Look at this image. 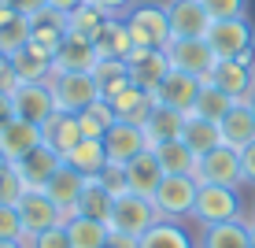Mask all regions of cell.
Returning a JSON list of instances; mask_svg holds the SVG:
<instances>
[{"instance_id":"1","label":"cell","mask_w":255,"mask_h":248,"mask_svg":"<svg viewBox=\"0 0 255 248\" xmlns=\"http://www.w3.org/2000/svg\"><path fill=\"white\" fill-rule=\"evenodd\" d=\"M204 41L218 59H241L255 67V26L248 19H211Z\"/></svg>"},{"instance_id":"2","label":"cell","mask_w":255,"mask_h":248,"mask_svg":"<svg viewBox=\"0 0 255 248\" xmlns=\"http://www.w3.org/2000/svg\"><path fill=\"white\" fill-rule=\"evenodd\" d=\"M196 189H200V182L192 178V174H163L159 189L152 193L155 215L166 219V223L192 219V208H196Z\"/></svg>"},{"instance_id":"3","label":"cell","mask_w":255,"mask_h":248,"mask_svg":"<svg viewBox=\"0 0 255 248\" xmlns=\"http://www.w3.org/2000/svg\"><path fill=\"white\" fill-rule=\"evenodd\" d=\"M192 219H196L200 226H218V223L244 219V197H241V189H233V185H200Z\"/></svg>"},{"instance_id":"4","label":"cell","mask_w":255,"mask_h":248,"mask_svg":"<svg viewBox=\"0 0 255 248\" xmlns=\"http://www.w3.org/2000/svg\"><path fill=\"white\" fill-rule=\"evenodd\" d=\"M122 22H126L129 37H133L137 48H166L170 45V22H166V7L163 4H137L129 7L126 15H122Z\"/></svg>"},{"instance_id":"5","label":"cell","mask_w":255,"mask_h":248,"mask_svg":"<svg viewBox=\"0 0 255 248\" xmlns=\"http://www.w3.org/2000/svg\"><path fill=\"white\" fill-rule=\"evenodd\" d=\"M52 96H56V111L82 115L89 104L100 100V85L89 70H67V74H52L48 78Z\"/></svg>"},{"instance_id":"6","label":"cell","mask_w":255,"mask_h":248,"mask_svg":"<svg viewBox=\"0 0 255 248\" xmlns=\"http://www.w3.org/2000/svg\"><path fill=\"white\" fill-rule=\"evenodd\" d=\"M159 223L155 215V204L152 197H137V193H122L111 204V215H108V230L111 234H126V237H140L148 226Z\"/></svg>"},{"instance_id":"7","label":"cell","mask_w":255,"mask_h":248,"mask_svg":"<svg viewBox=\"0 0 255 248\" xmlns=\"http://www.w3.org/2000/svg\"><path fill=\"white\" fill-rule=\"evenodd\" d=\"M166 59H170V70L192 74V78H200V82H207L215 63H218V56L211 52V45L204 37H174L170 45H166Z\"/></svg>"},{"instance_id":"8","label":"cell","mask_w":255,"mask_h":248,"mask_svg":"<svg viewBox=\"0 0 255 248\" xmlns=\"http://www.w3.org/2000/svg\"><path fill=\"white\" fill-rule=\"evenodd\" d=\"M200 185H233V189H241V152L230 145H218L211 148V152L200 156L196 163V174H192Z\"/></svg>"},{"instance_id":"9","label":"cell","mask_w":255,"mask_h":248,"mask_svg":"<svg viewBox=\"0 0 255 248\" xmlns=\"http://www.w3.org/2000/svg\"><path fill=\"white\" fill-rule=\"evenodd\" d=\"M15 211H19V223H22V241L26 237H37V234H45V230L52 226H59V223H67L63 219V211L52 204L41 189H26L22 193V200L15 204Z\"/></svg>"},{"instance_id":"10","label":"cell","mask_w":255,"mask_h":248,"mask_svg":"<svg viewBox=\"0 0 255 248\" xmlns=\"http://www.w3.org/2000/svg\"><path fill=\"white\" fill-rule=\"evenodd\" d=\"M11 108L15 119H26L33 126H45V119L56 111V96L48 82H19L11 89Z\"/></svg>"},{"instance_id":"11","label":"cell","mask_w":255,"mask_h":248,"mask_svg":"<svg viewBox=\"0 0 255 248\" xmlns=\"http://www.w3.org/2000/svg\"><path fill=\"white\" fill-rule=\"evenodd\" d=\"M129 67V82L140 85L144 93H155L159 82L170 74V59H166V48H133L126 59Z\"/></svg>"},{"instance_id":"12","label":"cell","mask_w":255,"mask_h":248,"mask_svg":"<svg viewBox=\"0 0 255 248\" xmlns=\"http://www.w3.org/2000/svg\"><path fill=\"white\" fill-rule=\"evenodd\" d=\"M166 22H170V41L174 37H204L211 15L204 0H166Z\"/></svg>"},{"instance_id":"13","label":"cell","mask_w":255,"mask_h":248,"mask_svg":"<svg viewBox=\"0 0 255 248\" xmlns=\"http://www.w3.org/2000/svg\"><path fill=\"white\" fill-rule=\"evenodd\" d=\"M11 167H15V174L22 178L26 189H45L48 178L59 171V167H63V156H59V152H52L45 141H41L37 148H30V152H26V156L19 159V163H11Z\"/></svg>"},{"instance_id":"14","label":"cell","mask_w":255,"mask_h":248,"mask_svg":"<svg viewBox=\"0 0 255 248\" xmlns=\"http://www.w3.org/2000/svg\"><path fill=\"white\" fill-rule=\"evenodd\" d=\"M200 78L192 74H181V70H170V74L159 82V89L152 93L155 104H166V108L181 111V115H192V108H196V96H200Z\"/></svg>"},{"instance_id":"15","label":"cell","mask_w":255,"mask_h":248,"mask_svg":"<svg viewBox=\"0 0 255 248\" xmlns=\"http://www.w3.org/2000/svg\"><path fill=\"white\" fill-rule=\"evenodd\" d=\"M104 148H108V159L111 163H129L133 156H140L148 145L144 137V126H137V122H111V130L104 134Z\"/></svg>"},{"instance_id":"16","label":"cell","mask_w":255,"mask_h":248,"mask_svg":"<svg viewBox=\"0 0 255 248\" xmlns=\"http://www.w3.org/2000/svg\"><path fill=\"white\" fill-rule=\"evenodd\" d=\"M85 182H89L85 174H78L74 167L63 163V167L48 178V185H45L41 193H45V197L56 204L59 211H63V219H70V215L78 211V200H82V193H85Z\"/></svg>"},{"instance_id":"17","label":"cell","mask_w":255,"mask_h":248,"mask_svg":"<svg viewBox=\"0 0 255 248\" xmlns=\"http://www.w3.org/2000/svg\"><path fill=\"white\" fill-rule=\"evenodd\" d=\"M207 82H215L222 93H230L233 100H248L255 89V67L241 63V59H218Z\"/></svg>"},{"instance_id":"18","label":"cell","mask_w":255,"mask_h":248,"mask_svg":"<svg viewBox=\"0 0 255 248\" xmlns=\"http://www.w3.org/2000/svg\"><path fill=\"white\" fill-rule=\"evenodd\" d=\"M100 63V52H96L93 41H82V37H67L59 41L56 56H52V74H67V70H89Z\"/></svg>"},{"instance_id":"19","label":"cell","mask_w":255,"mask_h":248,"mask_svg":"<svg viewBox=\"0 0 255 248\" xmlns=\"http://www.w3.org/2000/svg\"><path fill=\"white\" fill-rule=\"evenodd\" d=\"M37 145H41V126H33V122L7 119L4 126H0V156H4L7 163H19V159Z\"/></svg>"},{"instance_id":"20","label":"cell","mask_w":255,"mask_h":248,"mask_svg":"<svg viewBox=\"0 0 255 248\" xmlns=\"http://www.w3.org/2000/svg\"><path fill=\"white\" fill-rule=\"evenodd\" d=\"M41 141L52 148V152L67 156L70 148L82 141V122H78V115L70 111H52L45 119V126H41Z\"/></svg>"},{"instance_id":"21","label":"cell","mask_w":255,"mask_h":248,"mask_svg":"<svg viewBox=\"0 0 255 248\" xmlns=\"http://www.w3.org/2000/svg\"><path fill=\"white\" fill-rule=\"evenodd\" d=\"M126 182H129V193L137 197H152L163 182V167H159V156L155 148H144L140 156H133L126 163Z\"/></svg>"},{"instance_id":"22","label":"cell","mask_w":255,"mask_h":248,"mask_svg":"<svg viewBox=\"0 0 255 248\" xmlns=\"http://www.w3.org/2000/svg\"><path fill=\"white\" fill-rule=\"evenodd\" d=\"M26 45H30V15L15 11L11 0H0V52L19 56Z\"/></svg>"},{"instance_id":"23","label":"cell","mask_w":255,"mask_h":248,"mask_svg":"<svg viewBox=\"0 0 255 248\" xmlns=\"http://www.w3.org/2000/svg\"><path fill=\"white\" fill-rule=\"evenodd\" d=\"M218 134H222V145H230L241 152L244 145H252L255 141V115L248 108V100H237L230 111H226V119L218 122Z\"/></svg>"},{"instance_id":"24","label":"cell","mask_w":255,"mask_h":248,"mask_svg":"<svg viewBox=\"0 0 255 248\" xmlns=\"http://www.w3.org/2000/svg\"><path fill=\"white\" fill-rule=\"evenodd\" d=\"M108 104H111V111H115L119 122H137V126H144L148 111L155 108L152 93H144V89H140V85H133V82H129L126 89H119Z\"/></svg>"},{"instance_id":"25","label":"cell","mask_w":255,"mask_h":248,"mask_svg":"<svg viewBox=\"0 0 255 248\" xmlns=\"http://www.w3.org/2000/svg\"><path fill=\"white\" fill-rule=\"evenodd\" d=\"M67 37V15L63 11H52V7H41V11L30 15V41L41 48H48L56 56L59 41Z\"/></svg>"},{"instance_id":"26","label":"cell","mask_w":255,"mask_h":248,"mask_svg":"<svg viewBox=\"0 0 255 248\" xmlns=\"http://www.w3.org/2000/svg\"><path fill=\"white\" fill-rule=\"evenodd\" d=\"M63 163L74 167V171L85 174V178H96V174H100L111 159H108V148H104L100 137H82V141H78V145L63 156Z\"/></svg>"},{"instance_id":"27","label":"cell","mask_w":255,"mask_h":248,"mask_svg":"<svg viewBox=\"0 0 255 248\" xmlns=\"http://www.w3.org/2000/svg\"><path fill=\"white\" fill-rule=\"evenodd\" d=\"M181 126H185V115L181 111H174V108H166V104H155L152 111H148V119H144V137H148V145H163V141H174V137H181Z\"/></svg>"},{"instance_id":"28","label":"cell","mask_w":255,"mask_h":248,"mask_svg":"<svg viewBox=\"0 0 255 248\" xmlns=\"http://www.w3.org/2000/svg\"><path fill=\"white\" fill-rule=\"evenodd\" d=\"M137 248H196V241H192V234L181 223L159 219L155 226H148L144 234L137 237Z\"/></svg>"},{"instance_id":"29","label":"cell","mask_w":255,"mask_h":248,"mask_svg":"<svg viewBox=\"0 0 255 248\" xmlns=\"http://www.w3.org/2000/svg\"><path fill=\"white\" fill-rule=\"evenodd\" d=\"M11 67L19 74V82H48L52 78V52L30 41L19 56H11Z\"/></svg>"},{"instance_id":"30","label":"cell","mask_w":255,"mask_h":248,"mask_svg":"<svg viewBox=\"0 0 255 248\" xmlns=\"http://www.w3.org/2000/svg\"><path fill=\"white\" fill-rule=\"evenodd\" d=\"M196 248H252L248 237V223L233 219V223H218V226H204Z\"/></svg>"},{"instance_id":"31","label":"cell","mask_w":255,"mask_h":248,"mask_svg":"<svg viewBox=\"0 0 255 248\" xmlns=\"http://www.w3.org/2000/svg\"><path fill=\"white\" fill-rule=\"evenodd\" d=\"M155 156H159L163 174H196V163H200V156L192 152V148H189L181 137L155 145Z\"/></svg>"},{"instance_id":"32","label":"cell","mask_w":255,"mask_h":248,"mask_svg":"<svg viewBox=\"0 0 255 248\" xmlns=\"http://www.w3.org/2000/svg\"><path fill=\"white\" fill-rule=\"evenodd\" d=\"M133 48L137 45H133V37H129L126 22H122V19H108L104 33L96 37V52H100V59H122V63H126Z\"/></svg>"},{"instance_id":"33","label":"cell","mask_w":255,"mask_h":248,"mask_svg":"<svg viewBox=\"0 0 255 248\" xmlns=\"http://www.w3.org/2000/svg\"><path fill=\"white\" fill-rule=\"evenodd\" d=\"M67 234H70V248H108L111 230L100 219H85V215H70L67 219Z\"/></svg>"},{"instance_id":"34","label":"cell","mask_w":255,"mask_h":248,"mask_svg":"<svg viewBox=\"0 0 255 248\" xmlns=\"http://www.w3.org/2000/svg\"><path fill=\"white\" fill-rule=\"evenodd\" d=\"M181 141L192 148L196 156L211 152V148L222 145V134H218V122L200 119V115H185V126H181Z\"/></svg>"},{"instance_id":"35","label":"cell","mask_w":255,"mask_h":248,"mask_svg":"<svg viewBox=\"0 0 255 248\" xmlns=\"http://www.w3.org/2000/svg\"><path fill=\"white\" fill-rule=\"evenodd\" d=\"M104 26H108V15H104L100 7H93V4H78L74 11L67 15V33L70 37H82V41H93V45L104 33Z\"/></svg>"},{"instance_id":"36","label":"cell","mask_w":255,"mask_h":248,"mask_svg":"<svg viewBox=\"0 0 255 248\" xmlns=\"http://www.w3.org/2000/svg\"><path fill=\"white\" fill-rule=\"evenodd\" d=\"M233 104H237V100H233L230 93H222L215 82H204V85H200V96H196V108H192V115L211 119V122H222L226 111H230Z\"/></svg>"},{"instance_id":"37","label":"cell","mask_w":255,"mask_h":248,"mask_svg":"<svg viewBox=\"0 0 255 248\" xmlns=\"http://www.w3.org/2000/svg\"><path fill=\"white\" fill-rule=\"evenodd\" d=\"M93 78H96V85H100V100H111L119 89L129 85V67L122 63V59H100V63L93 67Z\"/></svg>"},{"instance_id":"38","label":"cell","mask_w":255,"mask_h":248,"mask_svg":"<svg viewBox=\"0 0 255 248\" xmlns=\"http://www.w3.org/2000/svg\"><path fill=\"white\" fill-rule=\"evenodd\" d=\"M111 204H115V197H111V193L104 189L96 178H89V182H85V193H82V200H78V211H74V215H85V219H100V223H108Z\"/></svg>"},{"instance_id":"39","label":"cell","mask_w":255,"mask_h":248,"mask_svg":"<svg viewBox=\"0 0 255 248\" xmlns=\"http://www.w3.org/2000/svg\"><path fill=\"white\" fill-rule=\"evenodd\" d=\"M78 122H82V137H100L104 141V134H108L111 122H115V111H111L108 100H96L78 115Z\"/></svg>"},{"instance_id":"40","label":"cell","mask_w":255,"mask_h":248,"mask_svg":"<svg viewBox=\"0 0 255 248\" xmlns=\"http://www.w3.org/2000/svg\"><path fill=\"white\" fill-rule=\"evenodd\" d=\"M96 182H100L104 189L111 193V197H122V193H129V182H126V163H108L100 174H96Z\"/></svg>"},{"instance_id":"41","label":"cell","mask_w":255,"mask_h":248,"mask_svg":"<svg viewBox=\"0 0 255 248\" xmlns=\"http://www.w3.org/2000/svg\"><path fill=\"white\" fill-rule=\"evenodd\" d=\"M211 19H248V0H204Z\"/></svg>"},{"instance_id":"42","label":"cell","mask_w":255,"mask_h":248,"mask_svg":"<svg viewBox=\"0 0 255 248\" xmlns=\"http://www.w3.org/2000/svg\"><path fill=\"white\" fill-rule=\"evenodd\" d=\"M22 245H26V248H70V234H67V223L52 226V230H45V234H37V237H26Z\"/></svg>"},{"instance_id":"43","label":"cell","mask_w":255,"mask_h":248,"mask_svg":"<svg viewBox=\"0 0 255 248\" xmlns=\"http://www.w3.org/2000/svg\"><path fill=\"white\" fill-rule=\"evenodd\" d=\"M22 193H26V185H22V178L15 174V167H7L4 174H0V204H19L22 200Z\"/></svg>"},{"instance_id":"44","label":"cell","mask_w":255,"mask_h":248,"mask_svg":"<svg viewBox=\"0 0 255 248\" xmlns=\"http://www.w3.org/2000/svg\"><path fill=\"white\" fill-rule=\"evenodd\" d=\"M0 237L22 241V223H19V211H15L11 204H0Z\"/></svg>"},{"instance_id":"45","label":"cell","mask_w":255,"mask_h":248,"mask_svg":"<svg viewBox=\"0 0 255 248\" xmlns=\"http://www.w3.org/2000/svg\"><path fill=\"white\" fill-rule=\"evenodd\" d=\"M85 4H93V7H100L108 19H122V15L129 11V7L137 4V0H85Z\"/></svg>"},{"instance_id":"46","label":"cell","mask_w":255,"mask_h":248,"mask_svg":"<svg viewBox=\"0 0 255 248\" xmlns=\"http://www.w3.org/2000/svg\"><path fill=\"white\" fill-rule=\"evenodd\" d=\"M241 182L255 189V141L241 148Z\"/></svg>"},{"instance_id":"47","label":"cell","mask_w":255,"mask_h":248,"mask_svg":"<svg viewBox=\"0 0 255 248\" xmlns=\"http://www.w3.org/2000/svg\"><path fill=\"white\" fill-rule=\"evenodd\" d=\"M15 85H19V74H15V67H11V56L0 52V93H11Z\"/></svg>"},{"instance_id":"48","label":"cell","mask_w":255,"mask_h":248,"mask_svg":"<svg viewBox=\"0 0 255 248\" xmlns=\"http://www.w3.org/2000/svg\"><path fill=\"white\" fill-rule=\"evenodd\" d=\"M78 4H85V0H45V7H52V11H63V15H70Z\"/></svg>"},{"instance_id":"49","label":"cell","mask_w":255,"mask_h":248,"mask_svg":"<svg viewBox=\"0 0 255 248\" xmlns=\"http://www.w3.org/2000/svg\"><path fill=\"white\" fill-rule=\"evenodd\" d=\"M7 119H15V108H11V93H0V126Z\"/></svg>"},{"instance_id":"50","label":"cell","mask_w":255,"mask_h":248,"mask_svg":"<svg viewBox=\"0 0 255 248\" xmlns=\"http://www.w3.org/2000/svg\"><path fill=\"white\" fill-rule=\"evenodd\" d=\"M108 248H137V237H126V234H111V237H108Z\"/></svg>"},{"instance_id":"51","label":"cell","mask_w":255,"mask_h":248,"mask_svg":"<svg viewBox=\"0 0 255 248\" xmlns=\"http://www.w3.org/2000/svg\"><path fill=\"white\" fill-rule=\"evenodd\" d=\"M244 223H248V237H252V248H255V219L244 215Z\"/></svg>"},{"instance_id":"52","label":"cell","mask_w":255,"mask_h":248,"mask_svg":"<svg viewBox=\"0 0 255 248\" xmlns=\"http://www.w3.org/2000/svg\"><path fill=\"white\" fill-rule=\"evenodd\" d=\"M0 248H26L22 241H7V237H0Z\"/></svg>"},{"instance_id":"53","label":"cell","mask_w":255,"mask_h":248,"mask_svg":"<svg viewBox=\"0 0 255 248\" xmlns=\"http://www.w3.org/2000/svg\"><path fill=\"white\" fill-rule=\"evenodd\" d=\"M248 108H252V115H255V89H252V96H248Z\"/></svg>"},{"instance_id":"54","label":"cell","mask_w":255,"mask_h":248,"mask_svg":"<svg viewBox=\"0 0 255 248\" xmlns=\"http://www.w3.org/2000/svg\"><path fill=\"white\" fill-rule=\"evenodd\" d=\"M7 167H11V163H7V159H4V156H0V174H4V171H7Z\"/></svg>"},{"instance_id":"55","label":"cell","mask_w":255,"mask_h":248,"mask_svg":"<svg viewBox=\"0 0 255 248\" xmlns=\"http://www.w3.org/2000/svg\"><path fill=\"white\" fill-rule=\"evenodd\" d=\"M252 219H255V211H252Z\"/></svg>"}]
</instances>
